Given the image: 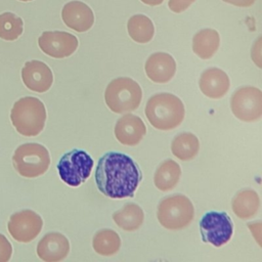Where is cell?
<instances>
[{"instance_id":"6da1fadb","label":"cell","mask_w":262,"mask_h":262,"mask_svg":"<svg viewBox=\"0 0 262 262\" xmlns=\"http://www.w3.org/2000/svg\"><path fill=\"white\" fill-rule=\"evenodd\" d=\"M141 178L136 163L126 154L119 151L104 154L95 170L98 190L111 199L132 198Z\"/></svg>"},{"instance_id":"7a4b0ae2","label":"cell","mask_w":262,"mask_h":262,"mask_svg":"<svg viewBox=\"0 0 262 262\" xmlns=\"http://www.w3.org/2000/svg\"><path fill=\"white\" fill-rule=\"evenodd\" d=\"M145 116L152 127L168 131L178 127L185 115L184 104L172 93H157L149 97L144 108Z\"/></svg>"},{"instance_id":"3957f363","label":"cell","mask_w":262,"mask_h":262,"mask_svg":"<svg viewBox=\"0 0 262 262\" xmlns=\"http://www.w3.org/2000/svg\"><path fill=\"white\" fill-rule=\"evenodd\" d=\"M46 108L44 103L37 97L26 96L14 102L10 120L16 131L28 137L37 136L45 126Z\"/></svg>"},{"instance_id":"277c9868","label":"cell","mask_w":262,"mask_h":262,"mask_svg":"<svg viewBox=\"0 0 262 262\" xmlns=\"http://www.w3.org/2000/svg\"><path fill=\"white\" fill-rule=\"evenodd\" d=\"M142 99V90L139 84L131 78L120 77L108 83L104 91V101L107 107L116 113L123 114L135 111Z\"/></svg>"},{"instance_id":"5b68a950","label":"cell","mask_w":262,"mask_h":262,"mask_svg":"<svg viewBox=\"0 0 262 262\" xmlns=\"http://www.w3.org/2000/svg\"><path fill=\"white\" fill-rule=\"evenodd\" d=\"M193 215V205L183 194L168 195L158 206V220L166 229L179 230L185 228L192 221Z\"/></svg>"},{"instance_id":"8992f818","label":"cell","mask_w":262,"mask_h":262,"mask_svg":"<svg viewBox=\"0 0 262 262\" xmlns=\"http://www.w3.org/2000/svg\"><path fill=\"white\" fill-rule=\"evenodd\" d=\"M12 162L14 169L20 176L36 178L48 170L50 156L44 145L30 142L19 145L14 150Z\"/></svg>"},{"instance_id":"52a82bcc","label":"cell","mask_w":262,"mask_h":262,"mask_svg":"<svg viewBox=\"0 0 262 262\" xmlns=\"http://www.w3.org/2000/svg\"><path fill=\"white\" fill-rule=\"evenodd\" d=\"M93 159L83 149L74 148L62 155L56 168L61 180L70 186L85 182L93 168Z\"/></svg>"},{"instance_id":"ba28073f","label":"cell","mask_w":262,"mask_h":262,"mask_svg":"<svg viewBox=\"0 0 262 262\" xmlns=\"http://www.w3.org/2000/svg\"><path fill=\"white\" fill-rule=\"evenodd\" d=\"M233 115L243 122H255L262 116V92L253 86H244L233 92L230 99Z\"/></svg>"},{"instance_id":"9c48e42d","label":"cell","mask_w":262,"mask_h":262,"mask_svg":"<svg viewBox=\"0 0 262 262\" xmlns=\"http://www.w3.org/2000/svg\"><path fill=\"white\" fill-rule=\"evenodd\" d=\"M200 231L203 242L219 248L231 238L233 224L225 212L210 211L202 217Z\"/></svg>"},{"instance_id":"30bf717a","label":"cell","mask_w":262,"mask_h":262,"mask_svg":"<svg viewBox=\"0 0 262 262\" xmlns=\"http://www.w3.org/2000/svg\"><path fill=\"white\" fill-rule=\"evenodd\" d=\"M43 220L32 210H21L12 214L7 223L9 234L19 243H30L41 232Z\"/></svg>"},{"instance_id":"8fae6325","label":"cell","mask_w":262,"mask_h":262,"mask_svg":"<svg viewBox=\"0 0 262 262\" xmlns=\"http://www.w3.org/2000/svg\"><path fill=\"white\" fill-rule=\"evenodd\" d=\"M40 49L54 58H64L72 55L78 48L76 36L63 31H46L38 38Z\"/></svg>"},{"instance_id":"7c38bea8","label":"cell","mask_w":262,"mask_h":262,"mask_svg":"<svg viewBox=\"0 0 262 262\" xmlns=\"http://www.w3.org/2000/svg\"><path fill=\"white\" fill-rule=\"evenodd\" d=\"M21 79L27 88L43 93L49 90L53 83V75L50 68L43 61L30 60L21 69Z\"/></svg>"},{"instance_id":"4fadbf2b","label":"cell","mask_w":262,"mask_h":262,"mask_svg":"<svg viewBox=\"0 0 262 262\" xmlns=\"http://www.w3.org/2000/svg\"><path fill=\"white\" fill-rule=\"evenodd\" d=\"M61 18L70 29L83 33L90 30L94 24L92 9L82 1L74 0L63 5Z\"/></svg>"},{"instance_id":"5bb4252c","label":"cell","mask_w":262,"mask_h":262,"mask_svg":"<svg viewBox=\"0 0 262 262\" xmlns=\"http://www.w3.org/2000/svg\"><path fill=\"white\" fill-rule=\"evenodd\" d=\"M145 134L146 127L142 119L135 115H124L115 125V136L124 145H137Z\"/></svg>"},{"instance_id":"9a60e30c","label":"cell","mask_w":262,"mask_h":262,"mask_svg":"<svg viewBox=\"0 0 262 262\" xmlns=\"http://www.w3.org/2000/svg\"><path fill=\"white\" fill-rule=\"evenodd\" d=\"M70 252L69 239L60 232L45 234L37 245V255L45 262L63 260Z\"/></svg>"},{"instance_id":"2e32d148","label":"cell","mask_w":262,"mask_h":262,"mask_svg":"<svg viewBox=\"0 0 262 262\" xmlns=\"http://www.w3.org/2000/svg\"><path fill=\"white\" fill-rule=\"evenodd\" d=\"M145 74L155 83H167L175 75V59L166 52H156L149 55L144 66Z\"/></svg>"},{"instance_id":"e0dca14e","label":"cell","mask_w":262,"mask_h":262,"mask_svg":"<svg viewBox=\"0 0 262 262\" xmlns=\"http://www.w3.org/2000/svg\"><path fill=\"white\" fill-rule=\"evenodd\" d=\"M199 86L204 95L209 98L218 99L227 93L230 81L227 74L221 69L209 68L202 73Z\"/></svg>"},{"instance_id":"ac0fdd59","label":"cell","mask_w":262,"mask_h":262,"mask_svg":"<svg viewBox=\"0 0 262 262\" xmlns=\"http://www.w3.org/2000/svg\"><path fill=\"white\" fill-rule=\"evenodd\" d=\"M231 208L238 218L250 219L257 214L260 208V198L254 189H242L233 196Z\"/></svg>"},{"instance_id":"d6986e66","label":"cell","mask_w":262,"mask_h":262,"mask_svg":"<svg viewBox=\"0 0 262 262\" xmlns=\"http://www.w3.org/2000/svg\"><path fill=\"white\" fill-rule=\"evenodd\" d=\"M220 45L219 33L214 29H202L192 38V50L202 59L211 58Z\"/></svg>"},{"instance_id":"ffe728a7","label":"cell","mask_w":262,"mask_h":262,"mask_svg":"<svg viewBox=\"0 0 262 262\" xmlns=\"http://www.w3.org/2000/svg\"><path fill=\"white\" fill-rule=\"evenodd\" d=\"M181 176V169L179 164L173 160H166L155 172L154 183L161 191L172 190L178 183Z\"/></svg>"},{"instance_id":"44dd1931","label":"cell","mask_w":262,"mask_h":262,"mask_svg":"<svg viewBox=\"0 0 262 262\" xmlns=\"http://www.w3.org/2000/svg\"><path fill=\"white\" fill-rule=\"evenodd\" d=\"M113 219L123 230L134 231L143 223L144 213L135 203H127L123 208L113 214Z\"/></svg>"},{"instance_id":"7402d4cb","label":"cell","mask_w":262,"mask_h":262,"mask_svg":"<svg viewBox=\"0 0 262 262\" xmlns=\"http://www.w3.org/2000/svg\"><path fill=\"white\" fill-rule=\"evenodd\" d=\"M200 141L198 137L190 132L177 134L171 143L172 154L181 161L192 160L199 152Z\"/></svg>"},{"instance_id":"603a6c76","label":"cell","mask_w":262,"mask_h":262,"mask_svg":"<svg viewBox=\"0 0 262 262\" xmlns=\"http://www.w3.org/2000/svg\"><path fill=\"white\" fill-rule=\"evenodd\" d=\"M127 30L131 39L140 44L149 42L155 35L154 24L151 19L144 14L132 15L128 19Z\"/></svg>"},{"instance_id":"cb8c5ba5","label":"cell","mask_w":262,"mask_h":262,"mask_svg":"<svg viewBox=\"0 0 262 262\" xmlns=\"http://www.w3.org/2000/svg\"><path fill=\"white\" fill-rule=\"evenodd\" d=\"M92 247L101 256L115 255L121 247L120 235L113 229H101L94 234Z\"/></svg>"},{"instance_id":"d4e9b609","label":"cell","mask_w":262,"mask_h":262,"mask_svg":"<svg viewBox=\"0 0 262 262\" xmlns=\"http://www.w3.org/2000/svg\"><path fill=\"white\" fill-rule=\"evenodd\" d=\"M24 31L23 19L13 12L0 14V38L6 41L16 40Z\"/></svg>"},{"instance_id":"484cf974","label":"cell","mask_w":262,"mask_h":262,"mask_svg":"<svg viewBox=\"0 0 262 262\" xmlns=\"http://www.w3.org/2000/svg\"><path fill=\"white\" fill-rule=\"evenodd\" d=\"M12 255V246L5 235L0 233V262H7Z\"/></svg>"},{"instance_id":"4316f807","label":"cell","mask_w":262,"mask_h":262,"mask_svg":"<svg viewBox=\"0 0 262 262\" xmlns=\"http://www.w3.org/2000/svg\"><path fill=\"white\" fill-rule=\"evenodd\" d=\"M195 0H169L168 6L175 13H180L186 10Z\"/></svg>"},{"instance_id":"83f0119b","label":"cell","mask_w":262,"mask_h":262,"mask_svg":"<svg viewBox=\"0 0 262 262\" xmlns=\"http://www.w3.org/2000/svg\"><path fill=\"white\" fill-rule=\"evenodd\" d=\"M261 36L258 37V39L256 40V42L254 43L253 47H252V59L253 61L259 67L261 68Z\"/></svg>"},{"instance_id":"f1b7e54d","label":"cell","mask_w":262,"mask_h":262,"mask_svg":"<svg viewBox=\"0 0 262 262\" xmlns=\"http://www.w3.org/2000/svg\"><path fill=\"white\" fill-rule=\"evenodd\" d=\"M222 1L238 7H250L256 2V0H222Z\"/></svg>"},{"instance_id":"f546056e","label":"cell","mask_w":262,"mask_h":262,"mask_svg":"<svg viewBox=\"0 0 262 262\" xmlns=\"http://www.w3.org/2000/svg\"><path fill=\"white\" fill-rule=\"evenodd\" d=\"M142 3L149 5V6H156V5H160L164 2V0H140Z\"/></svg>"},{"instance_id":"4dcf8cb0","label":"cell","mask_w":262,"mask_h":262,"mask_svg":"<svg viewBox=\"0 0 262 262\" xmlns=\"http://www.w3.org/2000/svg\"><path fill=\"white\" fill-rule=\"evenodd\" d=\"M19 1H23V2H29V1H33V0H19Z\"/></svg>"}]
</instances>
